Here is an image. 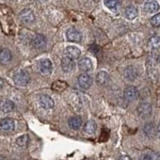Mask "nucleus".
Wrapping results in <instances>:
<instances>
[{
    "mask_svg": "<svg viewBox=\"0 0 160 160\" xmlns=\"http://www.w3.org/2000/svg\"><path fill=\"white\" fill-rule=\"evenodd\" d=\"M78 68L83 73H89L93 69V63L90 58H82L78 62Z\"/></svg>",
    "mask_w": 160,
    "mask_h": 160,
    "instance_id": "0eeeda50",
    "label": "nucleus"
},
{
    "mask_svg": "<svg viewBox=\"0 0 160 160\" xmlns=\"http://www.w3.org/2000/svg\"><path fill=\"white\" fill-rule=\"evenodd\" d=\"M0 160H7V159H4V158H0Z\"/></svg>",
    "mask_w": 160,
    "mask_h": 160,
    "instance_id": "473e14b6",
    "label": "nucleus"
},
{
    "mask_svg": "<svg viewBox=\"0 0 160 160\" xmlns=\"http://www.w3.org/2000/svg\"><path fill=\"white\" fill-rule=\"evenodd\" d=\"M29 80H30L29 75L24 71L18 72V73H16L14 76V82L17 86H20V87H25L26 84H28Z\"/></svg>",
    "mask_w": 160,
    "mask_h": 160,
    "instance_id": "20e7f679",
    "label": "nucleus"
},
{
    "mask_svg": "<svg viewBox=\"0 0 160 160\" xmlns=\"http://www.w3.org/2000/svg\"><path fill=\"white\" fill-rule=\"evenodd\" d=\"M66 38L69 42H80L82 40V34L80 33V31L74 29H68V32H66Z\"/></svg>",
    "mask_w": 160,
    "mask_h": 160,
    "instance_id": "9b49d317",
    "label": "nucleus"
},
{
    "mask_svg": "<svg viewBox=\"0 0 160 160\" xmlns=\"http://www.w3.org/2000/svg\"><path fill=\"white\" fill-rule=\"evenodd\" d=\"M149 46L152 49H159L160 48V37H153L149 41Z\"/></svg>",
    "mask_w": 160,
    "mask_h": 160,
    "instance_id": "5701e85b",
    "label": "nucleus"
},
{
    "mask_svg": "<svg viewBox=\"0 0 160 160\" xmlns=\"http://www.w3.org/2000/svg\"><path fill=\"white\" fill-rule=\"evenodd\" d=\"M2 84H3V82H2V80H0V88L2 87Z\"/></svg>",
    "mask_w": 160,
    "mask_h": 160,
    "instance_id": "7c9ffc66",
    "label": "nucleus"
},
{
    "mask_svg": "<svg viewBox=\"0 0 160 160\" xmlns=\"http://www.w3.org/2000/svg\"><path fill=\"white\" fill-rule=\"evenodd\" d=\"M66 84L62 81H56L55 83L52 84V89L56 90V91H62V90L65 88Z\"/></svg>",
    "mask_w": 160,
    "mask_h": 160,
    "instance_id": "bb28decb",
    "label": "nucleus"
},
{
    "mask_svg": "<svg viewBox=\"0 0 160 160\" xmlns=\"http://www.w3.org/2000/svg\"><path fill=\"white\" fill-rule=\"evenodd\" d=\"M40 106L44 108V109H51L55 106V102H53V99L50 96L43 95V96L40 97Z\"/></svg>",
    "mask_w": 160,
    "mask_h": 160,
    "instance_id": "ddd939ff",
    "label": "nucleus"
},
{
    "mask_svg": "<svg viewBox=\"0 0 160 160\" xmlns=\"http://www.w3.org/2000/svg\"><path fill=\"white\" fill-rule=\"evenodd\" d=\"M14 109V102H12L9 99H4L0 102V110L3 113H9Z\"/></svg>",
    "mask_w": 160,
    "mask_h": 160,
    "instance_id": "dca6fc26",
    "label": "nucleus"
},
{
    "mask_svg": "<svg viewBox=\"0 0 160 160\" xmlns=\"http://www.w3.org/2000/svg\"><path fill=\"white\" fill-rule=\"evenodd\" d=\"M31 45H32L33 48L41 49L46 45V38L43 34H37L31 41Z\"/></svg>",
    "mask_w": 160,
    "mask_h": 160,
    "instance_id": "9d476101",
    "label": "nucleus"
},
{
    "mask_svg": "<svg viewBox=\"0 0 160 160\" xmlns=\"http://www.w3.org/2000/svg\"><path fill=\"white\" fill-rule=\"evenodd\" d=\"M154 156H155V155H146V156L142 157L141 160H155Z\"/></svg>",
    "mask_w": 160,
    "mask_h": 160,
    "instance_id": "cd10ccee",
    "label": "nucleus"
},
{
    "mask_svg": "<svg viewBox=\"0 0 160 160\" xmlns=\"http://www.w3.org/2000/svg\"><path fill=\"white\" fill-rule=\"evenodd\" d=\"M104 3L105 6L108 8V9L112 10V9H115V8L118 7V0H104Z\"/></svg>",
    "mask_w": 160,
    "mask_h": 160,
    "instance_id": "393cba45",
    "label": "nucleus"
},
{
    "mask_svg": "<svg viewBox=\"0 0 160 160\" xmlns=\"http://www.w3.org/2000/svg\"><path fill=\"white\" fill-rule=\"evenodd\" d=\"M96 128H97L96 123H95L94 121H92V120L88 121V122L84 124V126H83L84 132L89 133V135H93V133H95V131H96Z\"/></svg>",
    "mask_w": 160,
    "mask_h": 160,
    "instance_id": "aec40b11",
    "label": "nucleus"
},
{
    "mask_svg": "<svg viewBox=\"0 0 160 160\" xmlns=\"http://www.w3.org/2000/svg\"><path fill=\"white\" fill-rule=\"evenodd\" d=\"M144 10L148 13H155L159 10V3L156 0H148L144 3Z\"/></svg>",
    "mask_w": 160,
    "mask_h": 160,
    "instance_id": "2eb2a0df",
    "label": "nucleus"
},
{
    "mask_svg": "<svg viewBox=\"0 0 160 160\" xmlns=\"http://www.w3.org/2000/svg\"><path fill=\"white\" fill-rule=\"evenodd\" d=\"M110 77H109V74L105 71H100L98 72V74L96 75V82L100 86H104V84L107 83L109 81Z\"/></svg>",
    "mask_w": 160,
    "mask_h": 160,
    "instance_id": "f3484780",
    "label": "nucleus"
},
{
    "mask_svg": "<svg viewBox=\"0 0 160 160\" xmlns=\"http://www.w3.org/2000/svg\"><path fill=\"white\" fill-rule=\"evenodd\" d=\"M138 69L135 66L130 65V66H127L125 69H124V77H125L126 80L128 81H133L138 78Z\"/></svg>",
    "mask_w": 160,
    "mask_h": 160,
    "instance_id": "423d86ee",
    "label": "nucleus"
},
{
    "mask_svg": "<svg viewBox=\"0 0 160 160\" xmlns=\"http://www.w3.org/2000/svg\"><path fill=\"white\" fill-rule=\"evenodd\" d=\"M16 143H17V145L20 146V148H27L28 143H29V137L27 135L19 137V138L16 140Z\"/></svg>",
    "mask_w": 160,
    "mask_h": 160,
    "instance_id": "4be33fe9",
    "label": "nucleus"
},
{
    "mask_svg": "<svg viewBox=\"0 0 160 160\" xmlns=\"http://www.w3.org/2000/svg\"><path fill=\"white\" fill-rule=\"evenodd\" d=\"M61 66L63 72L65 73H68V72H72L76 66V63H75V60L72 58H69L68 56H63L61 60Z\"/></svg>",
    "mask_w": 160,
    "mask_h": 160,
    "instance_id": "7ed1b4c3",
    "label": "nucleus"
},
{
    "mask_svg": "<svg viewBox=\"0 0 160 160\" xmlns=\"http://www.w3.org/2000/svg\"><path fill=\"white\" fill-rule=\"evenodd\" d=\"M151 24L154 26V27H160V13L156 14L154 17L151 18Z\"/></svg>",
    "mask_w": 160,
    "mask_h": 160,
    "instance_id": "a878e982",
    "label": "nucleus"
},
{
    "mask_svg": "<svg viewBox=\"0 0 160 160\" xmlns=\"http://www.w3.org/2000/svg\"><path fill=\"white\" fill-rule=\"evenodd\" d=\"M68 125L71 128H73L75 130H78L82 125V120L80 117H74L72 118H69L68 121Z\"/></svg>",
    "mask_w": 160,
    "mask_h": 160,
    "instance_id": "412c9836",
    "label": "nucleus"
},
{
    "mask_svg": "<svg viewBox=\"0 0 160 160\" xmlns=\"http://www.w3.org/2000/svg\"><path fill=\"white\" fill-rule=\"evenodd\" d=\"M138 16V10L133 6H129L125 9V17L128 20H133Z\"/></svg>",
    "mask_w": 160,
    "mask_h": 160,
    "instance_id": "6ab92c4d",
    "label": "nucleus"
},
{
    "mask_svg": "<svg viewBox=\"0 0 160 160\" xmlns=\"http://www.w3.org/2000/svg\"><path fill=\"white\" fill-rule=\"evenodd\" d=\"M52 63H51L50 60H48V59H44V60H41L38 62V72H40V74L42 75H45V76H47V75H50L52 73Z\"/></svg>",
    "mask_w": 160,
    "mask_h": 160,
    "instance_id": "f257e3e1",
    "label": "nucleus"
},
{
    "mask_svg": "<svg viewBox=\"0 0 160 160\" xmlns=\"http://www.w3.org/2000/svg\"><path fill=\"white\" fill-rule=\"evenodd\" d=\"M19 18L22 22H34L35 16H34V13L32 12V10L25 9L19 13Z\"/></svg>",
    "mask_w": 160,
    "mask_h": 160,
    "instance_id": "1a4fd4ad",
    "label": "nucleus"
},
{
    "mask_svg": "<svg viewBox=\"0 0 160 160\" xmlns=\"http://www.w3.org/2000/svg\"><path fill=\"white\" fill-rule=\"evenodd\" d=\"M144 132L148 137H153L155 135V127L153 124H151V123L146 124V125L144 126Z\"/></svg>",
    "mask_w": 160,
    "mask_h": 160,
    "instance_id": "b1692460",
    "label": "nucleus"
},
{
    "mask_svg": "<svg viewBox=\"0 0 160 160\" xmlns=\"http://www.w3.org/2000/svg\"><path fill=\"white\" fill-rule=\"evenodd\" d=\"M80 55H81V51L76 46H68L64 50V56H68L69 58L74 59V60H77L80 57Z\"/></svg>",
    "mask_w": 160,
    "mask_h": 160,
    "instance_id": "f8f14e48",
    "label": "nucleus"
},
{
    "mask_svg": "<svg viewBox=\"0 0 160 160\" xmlns=\"http://www.w3.org/2000/svg\"><path fill=\"white\" fill-rule=\"evenodd\" d=\"M138 97V90L136 87H128L124 91V99L127 102H133Z\"/></svg>",
    "mask_w": 160,
    "mask_h": 160,
    "instance_id": "39448f33",
    "label": "nucleus"
},
{
    "mask_svg": "<svg viewBox=\"0 0 160 160\" xmlns=\"http://www.w3.org/2000/svg\"><path fill=\"white\" fill-rule=\"evenodd\" d=\"M14 121L12 118H2L0 121V129L3 131H12L14 129Z\"/></svg>",
    "mask_w": 160,
    "mask_h": 160,
    "instance_id": "4468645a",
    "label": "nucleus"
},
{
    "mask_svg": "<svg viewBox=\"0 0 160 160\" xmlns=\"http://www.w3.org/2000/svg\"><path fill=\"white\" fill-rule=\"evenodd\" d=\"M92 82H93L92 77L87 73L81 74L78 77V83L82 89H89L92 86Z\"/></svg>",
    "mask_w": 160,
    "mask_h": 160,
    "instance_id": "6e6552de",
    "label": "nucleus"
},
{
    "mask_svg": "<svg viewBox=\"0 0 160 160\" xmlns=\"http://www.w3.org/2000/svg\"><path fill=\"white\" fill-rule=\"evenodd\" d=\"M157 130H158V133L160 135V123H159V125H158V128H157Z\"/></svg>",
    "mask_w": 160,
    "mask_h": 160,
    "instance_id": "c756f323",
    "label": "nucleus"
},
{
    "mask_svg": "<svg viewBox=\"0 0 160 160\" xmlns=\"http://www.w3.org/2000/svg\"><path fill=\"white\" fill-rule=\"evenodd\" d=\"M12 60V52L9 49L0 50V63L8 64Z\"/></svg>",
    "mask_w": 160,
    "mask_h": 160,
    "instance_id": "a211bd4d",
    "label": "nucleus"
},
{
    "mask_svg": "<svg viewBox=\"0 0 160 160\" xmlns=\"http://www.w3.org/2000/svg\"><path fill=\"white\" fill-rule=\"evenodd\" d=\"M158 60H159V63H160V55H159V57H158Z\"/></svg>",
    "mask_w": 160,
    "mask_h": 160,
    "instance_id": "2f4dec72",
    "label": "nucleus"
},
{
    "mask_svg": "<svg viewBox=\"0 0 160 160\" xmlns=\"http://www.w3.org/2000/svg\"><path fill=\"white\" fill-rule=\"evenodd\" d=\"M118 160H131V159H130V157L125 156V155H124V156H121V157H120V159H118Z\"/></svg>",
    "mask_w": 160,
    "mask_h": 160,
    "instance_id": "c85d7f7f",
    "label": "nucleus"
},
{
    "mask_svg": "<svg viewBox=\"0 0 160 160\" xmlns=\"http://www.w3.org/2000/svg\"><path fill=\"white\" fill-rule=\"evenodd\" d=\"M137 112L142 118H148L152 114V106L148 102H141L137 108Z\"/></svg>",
    "mask_w": 160,
    "mask_h": 160,
    "instance_id": "f03ea898",
    "label": "nucleus"
}]
</instances>
